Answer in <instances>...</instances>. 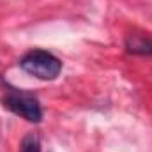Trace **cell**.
Listing matches in <instances>:
<instances>
[{"mask_svg":"<svg viewBox=\"0 0 152 152\" xmlns=\"http://www.w3.org/2000/svg\"><path fill=\"white\" fill-rule=\"evenodd\" d=\"M18 66L27 73L42 81H53L57 80L62 71V62L58 57H55L51 51L46 50H30L27 51Z\"/></svg>","mask_w":152,"mask_h":152,"instance_id":"6da1fadb","label":"cell"},{"mask_svg":"<svg viewBox=\"0 0 152 152\" xmlns=\"http://www.w3.org/2000/svg\"><path fill=\"white\" fill-rule=\"evenodd\" d=\"M2 106L7 108L9 112H12L14 115L25 118L27 122L32 124H39L42 120V108L39 99L23 90V88H7L5 94L2 96Z\"/></svg>","mask_w":152,"mask_h":152,"instance_id":"7a4b0ae2","label":"cell"},{"mask_svg":"<svg viewBox=\"0 0 152 152\" xmlns=\"http://www.w3.org/2000/svg\"><path fill=\"white\" fill-rule=\"evenodd\" d=\"M124 48L129 55L138 57H151L152 55V37L145 34H127L124 39Z\"/></svg>","mask_w":152,"mask_h":152,"instance_id":"3957f363","label":"cell"},{"mask_svg":"<svg viewBox=\"0 0 152 152\" xmlns=\"http://www.w3.org/2000/svg\"><path fill=\"white\" fill-rule=\"evenodd\" d=\"M20 152H41V140L37 134H27L20 143Z\"/></svg>","mask_w":152,"mask_h":152,"instance_id":"277c9868","label":"cell"}]
</instances>
